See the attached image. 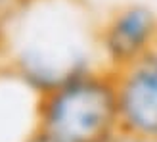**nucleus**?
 <instances>
[{"mask_svg":"<svg viewBox=\"0 0 157 142\" xmlns=\"http://www.w3.org/2000/svg\"><path fill=\"white\" fill-rule=\"evenodd\" d=\"M119 121L117 90L98 79H73L46 104L44 138L50 142H101Z\"/></svg>","mask_w":157,"mask_h":142,"instance_id":"1","label":"nucleus"},{"mask_svg":"<svg viewBox=\"0 0 157 142\" xmlns=\"http://www.w3.org/2000/svg\"><path fill=\"white\" fill-rule=\"evenodd\" d=\"M119 119L132 135L157 138V54L130 65L117 89Z\"/></svg>","mask_w":157,"mask_h":142,"instance_id":"2","label":"nucleus"},{"mask_svg":"<svg viewBox=\"0 0 157 142\" xmlns=\"http://www.w3.org/2000/svg\"><path fill=\"white\" fill-rule=\"evenodd\" d=\"M153 18L146 10H128L115 19L107 33V48L117 60H134L153 35Z\"/></svg>","mask_w":157,"mask_h":142,"instance_id":"3","label":"nucleus"},{"mask_svg":"<svg viewBox=\"0 0 157 142\" xmlns=\"http://www.w3.org/2000/svg\"><path fill=\"white\" fill-rule=\"evenodd\" d=\"M101 142H153L151 138H146V136H136V135H127V136H109L105 140H101Z\"/></svg>","mask_w":157,"mask_h":142,"instance_id":"4","label":"nucleus"},{"mask_svg":"<svg viewBox=\"0 0 157 142\" xmlns=\"http://www.w3.org/2000/svg\"><path fill=\"white\" fill-rule=\"evenodd\" d=\"M35 142H50V140H46L44 136H40V138H38V140H35Z\"/></svg>","mask_w":157,"mask_h":142,"instance_id":"5","label":"nucleus"}]
</instances>
